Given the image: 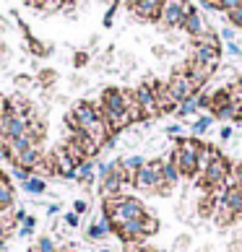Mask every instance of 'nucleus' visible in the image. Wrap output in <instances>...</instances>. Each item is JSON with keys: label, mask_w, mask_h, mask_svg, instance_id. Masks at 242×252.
Returning <instances> with one entry per match:
<instances>
[{"label": "nucleus", "mask_w": 242, "mask_h": 252, "mask_svg": "<svg viewBox=\"0 0 242 252\" xmlns=\"http://www.w3.org/2000/svg\"><path fill=\"white\" fill-rule=\"evenodd\" d=\"M232 174V164L227 161L224 156H216L213 161L208 164V169H206V174L201 177V182H203V190H206L208 195H216L219 190H227L224 185H227V177Z\"/></svg>", "instance_id": "7ed1b4c3"}, {"label": "nucleus", "mask_w": 242, "mask_h": 252, "mask_svg": "<svg viewBox=\"0 0 242 252\" xmlns=\"http://www.w3.org/2000/svg\"><path fill=\"white\" fill-rule=\"evenodd\" d=\"M193 60H198L201 65L216 70V65L221 60V47H211V44H193Z\"/></svg>", "instance_id": "9d476101"}, {"label": "nucleus", "mask_w": 242, "mask_h": 252, "mask_svg": "<svg viewBox=\"0 0 242 252\" xmlns=\"http://www.w3.org/2000/svg\"><path fill=\"white\" fill-rule=\"evenodd\" d=\"M162 158H151L146 161L141 169L136 172V180H133V188L141 190V192H156L162 188Z\"/></svg>", "instance_id": "39448f33"}, {"label": "nucleus", "mask_w": 242, "mask_h": 252, "mask_svg": "<svg viewBox=\"0 0 242 252\" xmlns=\"http://www.w3.org/2000/svg\"><path fill=\"white\" fill-rule=\"evenodd\" d=\"M195 8L188 0H162V13H159V24L164 29H182L185 18H188Z\"/></svg>", "instance_id": "20e7f679"}, {"label": "nucleus", "mask_w": 242, "mask_h": 252, "mask_svg": "<svg viewBox=\"0 0 242 252\" xmlns=\"http://www.w3.org/2000/svg\"><path fill=\"white\" fill-rule=\"evenodd\" d=\"M29 47H32V52H34V55H47V52H50V50L44 47V44H42L39 39H34V36H29Z\"/></svg>", "instance_id": "c85d7f7f"}, {"label": "nucleus", "mask_w": 242, "mask_h": 252, "mask_svg": "<svg viewBox=\"0 0 242 252\" xmlns=\"http://www.w3.org/2000/svg\"><path fill=\"white\" fill-rule=\"evenodd\" d=\"M65 223L68 226H78V213H65Z\"/></svg>", "instance_id": "f704fd0d"}, {"label": "nucleus", "mask_w": 242, "mask_h": 252, "mask_svg": "<svg viewBox=\"0 0 242 252\" xmlns=\"http://www.w3.org/2000/svg\"><path fill=\"white\" fill-rule=\"evenodd\" d=\"M104 216L112 226H120L123 221H141L146 216V208L138 198L130 195H117V198L104 200Z\"/></svg>", "instance_id": "f257e3e1"}, {"label": "nucleus", "mask_w": 242, "mask_h": 252, "mask_svg": "<svg viewBox=\"0 0 242 252\" xmlns=\"http://www.w3.org/2000/svg\"><path fill=\"white\" fill-rule=\"evenodd\" d=\"M36 252H55V242L50 237H42L36 242Z\"/></svg>", "instance_id": "bb28decb"}, {"label": "nucleus", "mask_w": 242, "mask_h": 252, "mask_svg": "<svg viewBox=\"0 0 242 252\" xmlns=\"http://www.w3.org/2000/svg\"><path fill=\"white\" fill-rule=\"evenodd\" d=\"M102 252H112V250H102Z\"/></svg>", "instance_id": "ea45409f"}, {"label": "nucleus", "mask_w": 242, "mask_h": 252, "mask_svg": "<svg viewBox=\"0 0 242 252\" xmlns=\"http://www.w3.org/2000/svg\"><path fill=\"white\" fill-rule=\"evenodd\" d=\"M221 39L235 42V29H232V26H227V29H221Z\"/></svg>", "instance_id": "72a5a7b5"}, {"label": "nucleus", "mask_w": 242, "mask_h": 252, "mask_svg": "<svg viewBox=\"0 0 242 252\" xmlns=\"http://www.w3.org/2000/svg\"><path fill=\"white\" fill-rule=\"evenodd\" d=\"M0 213H5V211H3V208H0Z\"/></svg>", "instance_id": "a19ab883"}, {"label": "nucleus", "mask_w": 242, "mask_h": 252, "mask_svg": "<svg viewBox=\"0 0 242 252\" xmlns=\"http://www.w3.org/2000/svg\"><path fill=\"white\" fill-rule=\"evenodd\" d=\"M130 11L141 21H159L162 13V0H130Z\"/></svg>", "instance_id": "6e6552de"}, {"label": "nucleus", "mask_w": 242, "mask_h": 252, "mask_svg": "<svg viewBox=\"0 0 242 252\" xmlns=\"http://www.w3.org/2000/svg\"><path fill=\"white\" fill-rule=\"evenodd\" d=\"M180 180H182V174L177 169V164L172 161V156L162 158V182L167 185V188H174V185H180Z\"/></svg>", "instance_id": "ddd939ff"}, {"label": "nucleus", "mask_w": 242, "mask_h": 252, "mask_svg": "<svg viewBox=\"0 0 242 252\" xmlns=\"http://www.w3.org/2000/svg\"><path fill=\"white\" fill-rule=\"evenodd\" d=\"M86 211H89L86 200H76V203H73V213H78V216H81V213H86Z\"/></svg>", "instance_id": "473e14b6"}, {"label": "nucleus", "mask_w": 242, "mask_h": 252, "mask_svg": "<svg viewBox=\"0 0 242 252\" xmlns=\"http://www.w3.org/2000/svg\"><path fill=\"white\" fill-rule=\"evenodd\" d=\"M201 148H203L201 138H177V146H174V151H172V161L177 164L182 177H195Z\"/></svg>", "instance_id": "f03ea898"}, {"label": "nucleus", "mask_w": 242, "mask_h": 252, "mask_svg": "<svg viewBox=\"0 0 242 252\" xmlns=\"http://www.w3.org/2000/svg\"><path fill=\"white\" fill-rule=\"evenodd\" d=\"M0 26H3V24H0Z\"/></svg>", "instance_id": "c03bdc74"}, {"label": "nucleus", "mask_w": 242, "mask_h": 252, "mask_svg": "<svg viewBox=\"0 0 242 252\" xmlns=\"http://www.w3.org/2000/svg\"><path fill=\"white\" fill-rule=\"evenodd\" d=\"M21 188L26 190V192H32V195H42L44 190H47V185H44V177H29Z\"/></svg>", "instance_id": "5701e85b"}, {"label": "nucleus", "mask_w": 242, "mask_h": 252, "mask_svg": "<svg viewBox=\"0 0 242 252\" xmlns=\"http://www.w3.org/2000/svg\"><path fill=\"white\" fill-rule=\"evenodd\" d=\"M52 156H55V164H58V177H73V174H76V166H78V164L63 151V146L55 148Z\"/></svg>", "instance_id": "f8f14e48"}, {"label": "nucleus", "mask_w": 242, "mask_h": 252, "mask_svg": "<svg viewBox=\"0 0 242 252\" xmlns=\"http://www.w3.org/2000/svg\"><path fill=\"white\" fill-rule=\"evenodd\" d=\"M73 177H76L81 185H91V182H94V161H91V158H86L83 164H78V166H76V174H73Z\"/></svg>", "instance_id": "a211bd4d"}, {"label": "nucleus", "mask_w": 242, "mask_h": 252, "mask_svg": "<svg viewBox=\"0 0 242 252\" xmlns=\"http://www.w3.org/2000/svg\"><path fill=\"white\" fill-rule=\"evenodd\" d=\"M13 177L24 185V182L29 180V177H34V174H32V169H26V166H13Z\"/></svg>", "instance_id": "a878e982"}, {"label": "nucleus", "mask_w": 242, "mask_h": 252, "mask_svg": "<svg viewBox=\"0 0 242 252\" xmlns=\"http://www.w3.org/2000/svg\"><path fill=\"white\" fill-rule=\"evenodd\" d=\"M86 63H89V55L86 52H76V55H73V65H76V68H83Z\"/></svg>", "instance_id": "7c9ffc66"}, {"label": "nucleus", "mask_w": 242, "mask_h": 252, "mask_svg": "<svg viewBox=\"0 0 242 252\" xmlns=\"http://www.w3.org/2000/svg\"><path fill=\"white\" fill-rule=\"evenodd\" d=\"M219 156V151L213 148L211 143H203V148H201V154H198V172H195V180H201L203 174H206V169H208V164L213 161V158Z\"/></svg>", "instance_id": "2eb2a0df"}, {"label": "nucleus", "mask_w": 242, "mask_h": 252, "mask_svg": "<svg viewBox=\"0 0 242 252\" xmlns=\"http://www.w3.org/2000/svg\"><path fill=\"white\" fill-rule=\"evenodd\" d=\"M182 73H185V76H188L190 78V83H193V86L195 89H203V86H206V81L213 76V68H208V65H201L198 60H188V63H185V68H182Z\"/></svg>", "instance_id": "1a4fd4ad"}, {"label": "nucleus", "mask_w": 242, "mask_h": 252, "mask_svg": "<svg viewBox=\"0 0 242 252\" xmlns=\"http://www.w3.org/2000/svg\"><path fill=\"white\" fill-rule=\"evenodd\" d=\"M211 123H213V115H201L195 123H190V133H193V138H201L206 130L211 127Z\"/></svg>", "instance_id": "412c9836"}, {"label": "nucleus", "mask_w": 242, "mask_h": 252, "mask_svg": "<svg viewBox=\"0 0 242 252\" xmlns=\"http://www.w3.org/2000/svg\"><path fill=\"white\" fill-rule=\"evenodd\" d=\"M201 94V91H198ZM198 94L195 96H190V99H185L182 104L177 107V117H188V115H195V112L201 109V104H198Z\"/></svg>", "instance_id": "4be33fe9"}, {"label": "nucleus", "mask_w": 242, "mask_h": 252, "mask_svg": "<svg viewBox=\"0 0 242 252\" xmlns=\"http://www.w3.org/2000/svg\"><path fill=\"white\" fill-rule=\"evenodd\" d=\"M55 78H58V73H55V70H42L39 73V83H42V86H52Z\"/></svg>", "instance_id": "cd10ccee"}, {"label": "nucleus", "mask_w": 242, "mask_h": 252, "mask_svg": "<svg viewBox=\"0 0 242 252\" xmlns=\"http://www.w3.org/2000/svg\"><path fill=\"white\" fill-rule=\"evenodd\" d=\"M227 52L232 55V58H240V60H242V50H240L237 42H227Z\"/></svg>", "instance_id": "2f4dec72"}, {"label": "nucleus", "mask_w": 242, "mask_h": 252, "mask_svg": "<svg viewBox=\"0 0 242 252\" xmlns=\"http://www.w3.org/2000/svg\"><path fill=\"white\" fill-rule=\"evenodd\" d=\"M221 141H229V138H232V127H221Z\"/></svg>", "instance_id": "4c0bfd02"}, {"label": "nucleus", "mask_w": 242, "mask_h": 252, "mask_svg": "<svg viewBox=\"0 0 242 252\" xmlns=\"http://www.w3.org/2000/svg\"><path fill=\"white\" fill-rule=\"evenodd\" d=\"M0 174H3V172H0Z\"/></svg>", "instance_id": "37998d69"}, {"label": "nucleus", "mask_w": 242, "mask_h": 252, "mask_svg": "<svg viewBox=\"0 0 242 252\" xmlns=\"http://www.w3.org/2000/svg\"><path fill=\"white\" fill-rule=\"evenodd\" d=\"M180 130H182V125L177 123V125H170V127H167V133H170V135H180Z\"/></svg>", "instance_id": "e433bc0d"}, {"label": "nucleus", "mask_w": 242, "mask_h": 252, "mask_svg": "<svg viewBox=\"0 0 242 252\" xmlns=\"http://www.w3.org/2000/svg\"><path fill=\"white\" fill-rule=\"evenodd\" d=\"M167 91L172 94V99L177 101V104H182L185 99H190V96H195L198 94V89L190 83V78L185 76L182 70H177V73H172V78L167 81Z\"/></svg>", "instance_id": "0eeeda50"}, {"label": "nucleus", "mask_w": 242, "mask_h": 252, "mask_svg": "<svg viewBox=\"0 0 242 252\" xmlns=\"http://www.w3.org/2000/svg\"><path fill=\"white\" fill-rule=\"evenodd\" d=\"M109 231H112V223H109V221H107V216H104L102 221H94V223H91L86 234H89V239H104V237L109 234Z\"/></svg>", "instance_id": "6ab92c4d"}, {"label": "nucleus", "mask_w": 242, "mask_h": 252, "mask_svg": "<svg viewBox=\"0 0 242 252\" xmlns=\"http://www.w3.org/2000/svg\"><path fill=\"white\" fill-rule=\"evenodd\" d=\"M232 104V91H229V86L227 89H219V91H213L211 94V115H216L219 109H224V107H229Z\"/></svg>", "instance_id": "f3484780"}, {"label": "nucleus", "mask_w": 242, "mask_h": 252, "mask_svg": "<svg viewBox=\"0 0 242 252\" xmlns=\"http://www.w3.org/2000/svg\"><path fill=\"white\" fill-rule=\"evenodd\" d=\"M182 29L188 32V34L193 36V39H195V36H201L203 32H208V29H206V21H203V16H201L198 11H193V13H190L188 18H185Z\"/></svg>", "instance_id": "dca6fc26"}, {"label": "nucleus", "mask_w": 242, "mask_h": 252, "mask_svg": "<svg viewBox=\"0 0 242 252\" xmlns=\"http://www.w3.org/2000/svg\"><path fill=\"white\" fill-rule=\"evenodd\" d=\"M141 229H143V234H146V237L156 234V231H159V219H154L151 213H146V216L141 219Z\"/></svg>", "instance_id": "393cba45"}, {"label": "nucleus", "mask_w": 242, "mask_h": 252, "mask_svg": "<svg viewBox=\"0 0 242 252\" xmlns=\"http://www.w3.org/2000/svg\"><path fill=\"white\" fill-rule=\"evenodd\" d=\"M208 8V11H224V13H229V11H235V8H240L242 5V0H208V3H203Z\"/></svg>", "instance_id": "aec40b11"}, {"label": "nucleus", "mask_w": 242, "mask_h": 252, "mask_svg": "<svg viewBox=\"0 0 242 252\" xmlns=\"http://www.w3.org/2000/svg\"><path fill=\"white\" fill-rule=\"evenodd\" d=\"M44 158V154H42V148L39 146H32V148H26L24 154H18L16 158H13V166H26V169H36L39 166V161Z\"/></svg>", "instance_id": "9b49d317"}, {"label": "nucleus", "mask_w": 242, "mask_h": 252, "mask_svg": "<svg viewBox=\"0 0 242 252\" xmlns=\"http://www.w3.org/2000/svg\"><path fill=\"white\" fill-rule=\"evenodd\" d=\"M115 11H117V5H112L107 11V16H104V26H112V18H115Z\"/></svg>", "instance_id": "c9c22d12"}, {"label": "nucleus", "mask_w": 242, "mask_h": 252, "mask_svg": "<svg viewBox=\"0 0 242 252\" xmlns=\"http://www.w3.org/2000/svg\"><path fill=\"white\" fill-rule=\"evenodd\" d=\"M136 99H138V107H141L143 120H154V117L162 115L159 104H156V94H154V89H151V83H148V81H143V83H138V86H136Z\"/></svg>", "instance_id": "423d86ee"}, {"label": "nucleus", "mask_w": 242, "mask_h": 252, "mask_svg": "<svg viewBox=\"0 0 242 252\" xmlns=\"http://www.w3.org/2000/svg\"><path fill=\"white\" fill-rule=\"evenodd\" d=\"M29 81H32L29 76H18V78H16V83H18V86H29Z\"/></svg>", "instance_id": "58836bf2"}, {"label": "nucleus", "mask_w": 242, "mask_h": 252, "mask_svg": "<svg viewBox=\"0 0 242 252\" xmlns=\"http://www.w3.org/2000/svg\"><path fill=\"white\" fill-rule=\"evenodd\" d=\"M203 3H208V0H203Z\"/></svg>", "instance_id": "79ce46f5"}, {"label": "nucleus", "mask_w": 242, "mask_h": 252, "mask_svg": "<svg viewBox=\"0 0 242 252\" xmlns=\"http://www.w3.org/2000/svg\"><path fill=\"white\" fill-rule=\"evenodd\" d=\"M123 99H125V109H128L130 123H141L143 115H141V107H138V99H136V89H123Z\"/></svg>", "instance_id": "4468645a"}, {"label": "nucleus", "mask_w": 242, "mask_h": 252, "mask_svg": "<svg viewBox=\"0 0 242 252\" xmlns=\"http://www.w3.org/2000/svg\"><path fill=\"white\" fill-rule=\"evenodd\" d=\"M227 16H229L232 26H237V29H242V5H240V8H235V11H229Z\"/></svg>", "instance_id": "c756f323"}, {"label": "nucleus", "mask_w": 242, "mask_h": 252, "mask_svg": "<svg viewBox=\"0 0 242 252\" xmlns=\"http://www.w3.org/2000/svg\"><path fill=\"white\" fill-rule=\"evenodd\" d=\"M13 200H16V195H13L11 185H0V208L8 211V208L13 205Z\"/></svg>", "instance_id": "b1692460"}]
</instances>
